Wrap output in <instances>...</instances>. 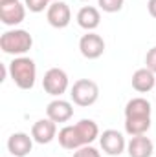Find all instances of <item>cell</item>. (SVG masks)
Returning a JSON list of instances; mask_svg holds the SVG:
<instances>
[{"instance_id": "11", "label": "cell", "mask_w": 156, "mask_h": 157, "mask_svg": "<svg viewBox=\"0 0 156 157\" xmlns=\"http://www.w3.org/2000/svg\"><path fill=\"white\" fill-rule=\"evenodd\" d=\"M46 117L51 119L53 122H68L74 117V106H72V102H68L61 97L53 99L46 106Z\"/></svg>"}, {"instance_id": "2", "label": "cell", "mask_w": 156, "mask_h": 157, "mask_svg": "<svg viewBox=\"0 0 156 157\" xmlns=\"http://www.w3.org/2000/svg\"><path fill=\"white\" fill-rule=\"evenodd\" d=\"M9 77L20 90H31L37 80V66L35 60L30 57H15L7 64Z\"/></svg>"}, {"instance_id": "3", "label": "cell", "mask_w": 156, "mask_h": 157, "mask_svg": "<svg viewBox=\"0 0 156 157\" xmlns=\"http://www.w3.org/2000/svg\"><path fill=\"white\" fill-rule=\"evenodd\" d=\"M33 46V37L26 29H9L4 31L0 37V49L6 55H15V57H24Z\"/></svg>"}, {"instance_id": "13", "label": "cell", "mask_w": 156, "mask_h": 157, "mask_svg": "<svg viewBox=\"0 0 156 157\" xmlns=\"http://www.w3.org/2000/svg\"><path fill=\"white\" fill-rule=\"evenodd\" d=\"M154 144L145 135H134L127 143V154L129 157H153Z\"/></svg>"}, {"instance_id": "25", "label": "cell", "mask_w": 156, "mask_h": 157, "mask_svg": "<svg viewBox=\"0 0 156 157\" xmlns=\"http://www.w3.org/2000/svg\"><path fill=\"white\" fill-rule=\"evenodd\" d=\"M83 2H88V0H83Z\"/></svg>"}, {"instance_id": "20", "label": "cell", "mask_w": 156, "mask_h": 157, "mask_svg": "<svg viewBox=\"0 0 156 157\" xmlns=\"http://www.w3.org/2000/svg\"><path fill=\"white\" fill-rule=\"evenodd\" d=\"M74 157H101V152L97 148H94L92 144H86V146H81L79 150H76Z\"/></svg>"}, {"instance_id": "15", "label": "cell", "mask_w": 156, "mask_h": 157, "mask_svg": "<svg viewBox=\"0 0 156 157\" xmlns=\"http://www.w3.org/2000/svg\"><path fill=\"white\" fill-rule=\"evenodd\" d=\"M76 20H77L79 28H83L86 31H94L99 26V22H101V13L94 6H84V7H81L77 11Z\"/></svg>"}, {"instance_id": "24", "label": "cell", "mask_w": 156, "mask_h": 157, "mask_svg": "<svg viewBox=\"0 0 156 157\" xmlns=\"http://www.w3.org/2000/svg\"><path fill=\"white\" fill-rule=\"evenodd\" d=\"M50 2H57V0H50Z\"/></svg>"}, {"instance_id": "16", "label": "cell", "mask_w": 156, "mask_h": 157, "mask_svg": "<svg viewBox=\"0 0 156 157\" xmlns=\"http://www.w3.org/2000/svg\"><path fill=\"white\" fill-rule=\"evenodd\" d=\"M153 106L143 97H134L125 104V117H151Z\"/></svg>"}, {"instance_id": "10", "label": "cell", "mask_w": 156, "mask_h": 157, "mask_svg": "<svg viewBox=\"0 0 156 157\" xmlns=\"http://www.w3.org/2000/svg\"><path fill=\"white\" fill-rule=\"evenodd\" d=\"M26 18V6L18 0L0 4V20L4 26H18Z\"/></svg>"}, {"instance_id": "1", "label": "cell", "mask_w": 156, "mask_h": 157, "mask_svg": "<svg viewBox=\"0 0 156 157\" xmlns=\"http://www.w3.org/2000/svg\"><path fill=\"white\" fill-rule=\"evenodd\" d=\"M99 126L96 121L92 119H81L76 124H68L64 128L59 130V144L64 150H79L81 146L92 144L97 137H99Z\"/></svg>"}, {"instance_id": "22", "label": "cell", "mask_w": 156, "mask_h": 157, "mask_svg": "<svg viewBox=\"0 0 156 157\" xmlns=\"http://www.w3.org/2000/svg\"><path fill=\"white\" fill-rule=\"evenodd\" d=\"M147 11H149V15L156 18V0H149L147 2Z\"/></svg>"}, {"instance_id": "21", "label": "cell", "mask_w": 156, "mask_h": 157, "mask_svg": "<svg viewBox=\"0 0 156 157\" xmlns=\"http://www.w3.org/2000/svg\"><path fill=\"white\" fill-rule=\"evenodd\" d=\"M145 68H149V70L156 75V46L151 48V49L147 51V55H145Z\"/></svg>"}, {"instance_id": "6", "label": "cell", "mask_w": 156, "mask_h": 157, "mask_svg": "<svg viewBox=\"0 0 156 157\" xmlns=\"http://www.w3.org/2000/svg\"><path fill=\"white\" fill-rule=\"evenodd\" d=\"M46 20L51 28L55 29H64L70 20H72V11H70V6L63 0H57V2H51L50 7L46 9Z\"/></svg>"}, {"instance_id": "23", "label": "cell", "mask_w": 156, "mask_h": 157, "mask_svg": "<svg viewBox=\"0 0 156 157\" xmlns=\"http://www.w3.org/2000/svg\"><path fill=\"white\" fill-rule=\"evenodd\" d=\"M6 2H15V0H0V4H6Z\"/></svg>"}, {"instance_id": "8", "label": "cell", "mask_w": 156, "mask_h": 157, "mask_svg": "<svg viewBox=\"0 0 156 157\" xmlns=\"http://www.w3.org/2000/svg\"><path fill=\"white\" fill-rule=\"evenodd\" d=\"M99 144H101V150L107 155L112 157L121 155L127 150V141H125L123 133L117 132V130H105L99 135Z\"/></svg>"}, {"instance_id": "5", "label": "cell", "mask_w": 156, "mask_h": 157, "mask_svg": "<svg viewBox=\"0 0 156 157\" xmlns=\"http://www.w3.org/2000/svg\"><path fill=\"white\" fill-rule=\"evenodd\" d=\"M68 84H70L68 75L61 68H50L44 73V78H42V88L51 97H61L63 93H66Z\"/></svg>"}, {"instance_id": "4", "label": "cell", "mask_w": 156, "mask_h": 157, "mask_svg": "<svg viewBox=\"0 0 156 157\" xmlns=\"http://www.w3.org/2000/svg\"><path fill=\"white\" fill-rule=\"evenodd\" d=\"M70 97H72L74 104L88 108V106L97 102V99H99V86L94 80H90V78H79V80L74 82V86L70 90Z\"/></svg>"}, {"instance_id": "19", "label": "cell", "mask_w": 156, "mask_h": 157, "mask_svg": "<svg viewBox=\"0 0 156 157\" xmlns=\"http://www.w3.org/2000/svg\"><path fill=\"white\" fill-rule=\"evenodd\" d=\"M50 0H24V6L26 9H30L31 13H42L44 9L50 7Z\"/></svg>"}, {"instance_id": "18", "label": "cell", "mask_w": 156, "mask_h": 157, "mask_svg": "<svg viewBox=\"0 0 156 157\" xmlns=\"http://www.w3.org/2000/svg\"><path fill=\"white\" fill-rule=\"evenodd\" d=\"M125 0H97L99 9H103L105 13H117L123 9Z\"/></svg>"}, {"instance_id": "12", "label": "cell", "mask_w": 156, "mask_h": 157, "mask_svg": "<svg viewBox=\"0 0 156 157\" xmlns=\"http://www.w3.org/2000/svg\"><path fill=\"white\" fill-rule=\"evenodd\" d=\"M33 148V137H30L24 132L11 133L7 139V150L13 157H26Z\"/></svg>"}, {"instance_id": "14", "label": "cell", "mask_w": 156, "mask_h": 157, "mask_svg": "<svg viewBox=\"0 0 156 157\" xmlns=\"http://www.w3.org/2000/svg\"><path fill=\"white\" fill-rule=\"evenodd\" d=\"M132 88L138 93H149L156 88V75L149 68H140L132 73Z\"/></svg>"}, {"instance_id": "7", "label": "cell", "mask_w": 156, "mask_h": 157, "mask_svg": "<svg viewBox=\"0 0 156 157\" xmlns=\"http://www.w3.org/2000/svg\"><path fill=\"white\" fill-rule=\"evenodd\" d=\"M79 51L84 59L96 60L105 53V40L101 35H97L94 31H86V35H83L79 39Z\"/></svg>"}, {"instance_id": "17", "label": "cell", "mask_w": 156, "mask_h": 157, "mask_svg": "<svg viewBox=\"0 0 156 157\" xmlns=\"http://www.w3.org/2000/svg\"><path fill=\"white\" fill-rule=\"evenodd\" d=\"M151 128V117H125V132L134 135H145Z\"/></svg>"}, {"instance_id": "9", "label": "cell", "mask_w": 156, "mask_h": 157, "mask_svg": "<svg viewBox=\"0 0 156 157\" xmlns=\"http://www.w3.org/2000/svg\"><path fill=\"white\" fill-rule=\"evenodd\" d=\"M31 137L39 144H50L57 137V122H53L48 117L35 121L31 126Z\"/></svg>"}, {"instance_id": "26", "label": "cell", "mask_w": 156, "mask_h": 157, "mask_svg": "<svg viewBox=\"0 0 156 157\" xmlns=\"http://www.w3.org/2000/svg\"><path fill=\"white\" fill-rule=\"evenodd\" d=\"M154 90H156V88H154Z\"/></svg>"}]
</instances>
